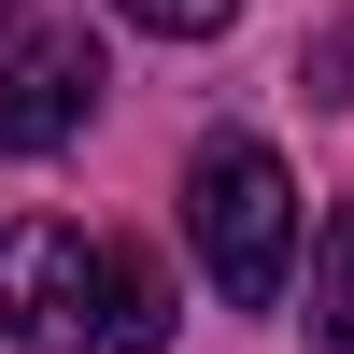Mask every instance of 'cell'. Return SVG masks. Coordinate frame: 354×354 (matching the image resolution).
Here are the masks:
<instances>
[{"label": "cell", "instance_id": "1", "mask_svg": "<svg viewBox=\"0 0 354 354\" xmlns=\"http://www.w3.org/2000/svg\"><path fill=\"white\" fill-rule=\"evenodd\" d=\"M185 227H198V270H213V298L227 312H270L283 298V255H298V185H283V156L270 142H198V170H185Z\"/></svg>", "mask_w": 354, "mask_h": 354}, {"label": "cell", "instance_id": "2", "mask_svg": "<svg viewBox=\"0 0 354 354\" xmlns=\"http://www.w3.org/2000/svg\"><path fill=\"white\" fill-rule=\"evenodd\" d=\"M113 298H128V255L113 241H85V227H57V213L0 227V326L28 354H85V340L113 354Z\"/></svg>", "mask_w": 354, "mask_h": 354}, {"label": "cell", "instance_id": "3", "mask_svg": "<svg viewBox=\"0 0 354 354\" xmlns=\"http://www.w3.org/2000/svg\"><path fill=\"white\" fill-rule=\"evenodd\" d=\"M85 113H100V43L85 28H43V43L0 57V156H57Z\"/></svg>", "mask_w": 354, "mask_h": 354}, {"label": "cell", "instance_id": "4", "mask_svg": "<svg viewBox=\"0 0 354 354\" xmlns=\"http://www.w3.org/2000/svg\"><path fill=\"white\" fill-rule=\"evenodd\" d=\"M312 340H326V354H354V213L326 227V255H312Z\"/></svg>", "mask_w": 354, "mask_h": 354}, {"label": "cell", "instance_id": "5", "mask_svg": "<svg viewBox=\"0 0 354 354\" xmlns=\"http://www.w3.org/2000/svg\"><path fill=\"white\" fill-rule=\"evenodd\" d=\"M113 354H170V270L128 255V298H113Z\"/></svg>", "mask_w": 354, "mask_h": 354}, {"label": "cell", "instance_id": "6", "mask_svg": "<svg viewBox=\"0 0 354 354\" xmlns=\"http://www.w3.org/2000/svg\"><path fill=\"white\" fill-rule=\"evenodd\" d=\"M113 15H128V28H156V43H198V28H227L241 0H113Z\"/></svg>", "mask_w": 354, "mask_h": 354}]
</instances>
